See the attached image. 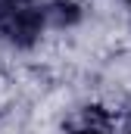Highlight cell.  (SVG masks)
Returning a JSON list of instances; mask_svg holds the SVG:
<instances>
[{
    "instance_id": "cell-2",
    "label": "cell",
    "mask_w": 131,
    "mask_h": 134,
    "mask_svg": "<svg viewBox=\"0 0 131 134\" xmlns=\"http://www.w3.org/2000/svg\"><path fill=\"white\" fill-rule=\"evenodd\" d=\"M44 22H53L56 28L78 25V22H81V6H78L75 0H53V3L44 9Z\"/></svg>"
},
{
    "instance_id": "cell-4",
    "label": "cell",
    "mask_w": 131,
    "mask_h": 134,
    "mask_svg": "<svg viewBox=\"0 0 131 134\" xmlns=\"http://www.w3.org/2000/svg\"><path fill=\"white\" fill-rule=\"evenodd\" d=\"M75 134H106V131H100V128H81V131H75Z\"/></svg>"
},
{
    "instance_id": "cell-5",
    "label": "cell",
    "mask_w": 131,
    "mask_h": 134,
    "mask_svg": "<svg viewBox=\"0 0 131 134\" xmlns=\"http://www.w3.org/2000/svg\"><path fill=\"white\" fill-rule=\"evenodd\" d=\"M128 3H131V0H128Z\"/></svg>"
},
{
    "instance_id": "cell-1",
    "label": "cell",
    "mask_w": 131,
    "mask_h": 134,
    "mask_svg": "<svg viewBox=\"0 0 131 134\" xmlns=\"http://www.w3.org/2000/svg\"><path fill=\"white\" fill-rule=\"evenodd\" d=\"M44 31V9L19 3L9 9H0V34L16 47H31Z\"/></svg>"
},
{
    "instance_id": "cell-3",
    "label": "cell",
    "mask_w": 131,
    "mask_h": 134,
    "mask_svg": "<svg viewBox=\"0 0 131 134\" xmlns=\"http://www.w3.org/2000/svg\"><path fill=\"white\" fill-rule=\"evenodd\" d=\"M19 3H25V0H0V9H9V6H19Z\"/></svg>"
}]
</instances>
